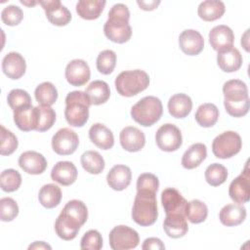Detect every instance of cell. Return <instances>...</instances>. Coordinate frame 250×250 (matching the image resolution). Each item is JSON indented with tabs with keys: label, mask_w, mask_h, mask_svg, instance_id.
Masks as SVG:
<instances>
[{
	"label": "cell",
	"mask_w": 250,
	"mask_h": 250,
	"mask_svg": "<svg viewBox=\"0 0 250 250\" xmlns=\"http://www.w3.org/2000/svg\"><path fill=\"white\" fill-rule=\"evenodd\" d=\"M88 218L87 206L78 199L68 201L62 208L55 222V230L63 240H72L76 237L80 227Z\"/></svg>",
	"instance_id": "1"
},
{
	"label": "cell",
	"mask_w": 250,
	"mask_h": 250,
	"mask_svg": "<svg viewBox=\"0 0 250 250\" xmlns=\"http://www.w3.org/2000/svg\"><path fill=\"white\" fill-rule=\"evenodd\" d=\"M224 104L227 112L233 117H242L249 111L250 101L246 84L239 79L227 81L223 86Z\"/></svg>",
	"instance_id": "2"
},
{
	"label": "cell",
	"mask_w": 250,
	"mask_h": 250,
	"mask_svg": "<svg viewBox=\"0 0 250 250\" xmlns=\"http://www.w3.org/2000/svg\"><path fill=\"white\" fill-rule=\"evenodd\" d=\"M157 217L156 192L146 189L137 190L132 208L134 222L142 227H148L156 222Z\"/></svg>",
	"instance_id": "3"
},
{
	"label": "cell",
	"mask_w": 250,
	"mask_h": 250,
	"mask_svg": "<svg viewBox=\"0 0 250 250\" xmlns=\"http://www.w3.org/2000/svg\"><path fill=\"white\" fill-rule=\"evenodd\" d=\"M91 103L85 92L72 91L65 98L64 117L67 123L73 127H82L89 118Z\"/></svg>",
	"instance_id": "4"
},
{
	"label": "cell",
	"mask_w": 250,
	"mask_h": 250,
	"mask_svg": "<svg viewBox=\"0 0 250 250\" xmlns=\"http://www.w3.org/2000/svg\"><path fill=\"white\" fill-rule=\"evenodd\" d=\"M148 84V74L141 69L122 71L117 75L114 81L118 94L123 97L136 96L146 90Z\"/></svg>",
	"instance_id": "5"
},
{
	"label": "cell",
	"mask_w": 250,
	"mask_h": 250,
	"mask_svg": "<svg viewBox=\"0 0 250 250\" xmlns=\"http://www.w3.org/2000/svg\"><path fill=\"white\" fill-rule=\"evenodd\" d=\"M163 113L161 101L153 96L141 99L131 108L132 118L139 124L148 127L156 123Z\"/></svg>",
	"instance_id": "6"
},
{
	"label": "cell",
	"mask_w": 250,
	"mask_h": 250,
	"mask_svg": "<svg viewBox=\"0 0 250 250\" xmlns=\"http://www.w3.org/2000/svg\"><path fill=\"white\" fill-rule=\"evenodd\" d=\"M242 147V141L238 133L226 131L217 136L212 143V151L218 158L227 159L237 154Z\"/></svg>",
	"instance_id": "7"
},
{
	"label": "cell",
	"mask_w": 250,
	"mask_h": 250,
	"mask_svg": "<svg viewBox=\"0 0 250 250\" xmlns=\"http://www.w3.org/2000/svg\"><path fill=\"white\" fill-rule=\"evenodd\" d=\"M104 35L112 42L122 44L127 42L132 35V28L129 19L108 15V19L104 25Z\"/></svg>",
	"instance_id": "8"
},
{
	"label": "cell",
	"mask_w": 250,
	"mask_h": 250,
	"mask_svg": "<svg viewBox=\"0 0 250 250\" xmlns=\"http://www.w3.org/2000/svg\"><path fill=\"white\" fill-rule=\"evenodd\" d=\"M109 245L113 250H128L139 245L138 232L127 226H116L109 232Z\"/></svg>",
	"instance_id": "9"
},
{
	"label": "cell",
	"mask_w": 250,
	"mask_h": 250,
	"mask_svg": "<svg viewBox=\"0 0 250 250\" xmlns=\"http://www.w3.org/2000/svg\"><path fill=\"white\" fill-rule=\"evenodd\" d=\"M157 146L163 151H175L182 146L183 138L180 129L171 123H166L158 128L155 134Z\"/></svg>",
	"instance_id": "10"
},
{
	"label": "cell",
	"mask_w": 250,
	"mask_h": 250,
	"mask_svg": "<svg viewBox=\"0 0 250 250\" xmlns=\"http://www.w3.org/2000/svg\"><path fill=\"white\" fill-rule=\"evenodd\" d=\"M78 145V135L69 128L60 129L52 138V148L59 155L72 154Z\"/></svg>",
	"instance_id": "11"
},
{
	"label": "cell",
	"mask_w": 250,
	"mask_h": 250,
	"mask_svg": "<svg viewBox=\"0 0 250 250\" xmlns=\"http://www.w3.org/2000/svg\"><path fill=\"white\" fill-rule=\"evenodd\" d=\"M45 11L48 21L54 25L63 26L71 21V13L60 0L38 1Z\"/></svg>",
	"instance_id": "12"
},
{
	"label": "cell",
	"mask_w": 250,
	"mask_h": 250,
	"mask_svg": "<svg viewBox=\"0 0 250 250\" xmlns=\"http://www.w3.org/2000/svg\"><path fill=\"white\" fill-rule=\"evenodd\" d=\"M229 197L238 204H243L249 201L250 197V175L248 169V163L243 172L237 176L229 185Z\"/></svg>",
	"instance_id": "13"
},
{
	"label": "cell",
	"mask_w": 250,
	"mask_h": 250,
	"mask_svg": "<svg viewBox=\"0 0 250 250\" xmlns=\"http://www.w3.org/2000/svg\"><path fill=\"white\" fill-rule=\"evenodd\" d=\"M233 31L228 25H216L209 32V43L211 47L218 53L230 50L233 47Z\"/></svg>",
	"instance_id": "14"
},
{
	"label": "cell",
	"mask_w": 250,
	"mask_h": 250,
	"mask_svg": "<svg viewBox=\"0 0 250 250\" xmlns=\"http://www.w3.org/2000/svg\"><path fill=\"white\" fill-rule=\"evenodd\" d=\"M65 78L72 86H82L86 84L91 76L88 63L83 60H72L65 67Z\"/></svg>",
	"instance_id": "15"
},
{
	"label": "cell",
	"mask_w": 250,
	"mask_h": 250,
	"mask_svg": "<svg viewBox=\"0 0 250 250\" xmlns=\"http://www.w3.org/2000/svg\"><path fill=\"white\" fill-rule=\"evenodd\" d=\"M179 46L188 56H196L204 48L202 35L194 29H186L179 36Z\"/></svg>",
	"instance_id": "16"
},
{
	"label": "cell",
	"mask_w": 250,
	"mask_h": 250,
	"mask_svg": "<svg viewBox=\"0 0 250 250\" xmlns=\"http://www.w3.org/2000/svg\"><path fill=\"white\" fill-rule=\"evenodd\" d=\"M19 165L27 174L39 175L46 170L47 160L41 153L34 150H27L20 155Z\"/></svg>",
	"instance_id": "17"
},
{
	"label": "cell",
	"mask_w": 250,
	"mask_h": 250,
	"mask_svg": "<svg viewBox=\"0 0 250 250\" xmlns=\"http://www.w3.org/2000/svg\"><path fill=\"white\" fill-rule=\"evenodd\" d=\"M161 203L166 215L176 213L185 215L188 201L179 190L173 188H167L161 193Z\"/></svg>",
	"instance_id": "18"
},
{
	"label": "cell",
	"mask_w": 250,
	"mask_h": 250,
	"mask_svg": "<svg viewBox=\"0 0 250 250\" xmlns=\"http://www.w3.org/2000/svg\"><path fill=\"white\" fill-rule=\"evenodd\" d=\"M119 140L121 146L130 152L140 151L146 144L145 134L140 129L133 126H128L122 129L119 135Z\"/></svg>",
	"instance_id": "19"
},
{
	"label": "cell",
	"mask_w": 250,
	"mask_h": 250,
	"mask_svg": "<svg viewBox=\"0 0 250 250\" xmlns=\"http://www.w3.org/2000/svg\"><path fill=\"white\" fill-rule=\"evenodd\" d=\"M26 69V63L23 57L17 52L8 53L2 60V70L10 79L21 78Z\"/></svg>",
	"instance_id": "20"
},
{
	"label": "cell",
	"mask_w": 250,
	"mask_h": 250,
	"mask_svg": "<svg viewBox=\"0 0 250 250\" xmlns=\"http://www.w3.org/2000/svg\"><path fill=\"white\" fill-rule=\"evenodd\" d=\"M132 172L131 169L122 164L113 166L106 175V182L108 186L114 190H123L131 183Z\"/></svg>",
	"instance_id": "21"
},
{
	"label": "cell",
	"mask_w": 250,
	"mask_h": 250,
	"mask_svg": "<svg viewBox=\"0 0 250 250\" xmlns=\"http://www.w3.org/2000/svg\"><path fill=\"white\" fill-rule=\"evenodd\" d=\"M77 169L70 161H59L51 171L53 181L62 186H70L77 179Z\"/></svg>",
	"instance_id": "22"
},
{
	"label": "cell",
	"mask_w": 250,
	"mask_h": 250,
	"mask_svg": "<svg viewBox=\"0 0 250 250\" xmlns=\"http://www.w3.org/2000/svg\"><path fill=\"white\" fill-rule=\"evenodd\" d=\"M14 121L17 127L24 132L36 130L37 111L32 104L14 110Z\"/></svg>",
	"instance_id": "23"
},
{
	"label": "cell",
	"mask_w": 250,
	"mask_h": 250,
	"mask_svg": "<svg viewBox=\"0 0 250 250\" xmlns=\"http://www.w3.org/2000/svg\"><path fill=\"white\" fill-rule=\"evenodd\" d=\"M165 233L172 238L183 237L188 230L187 218L184 214H168L163 222Z\"/></svg>",
	"instance_id": "24"
},
{
	"label": "cell",
	"mask_w": 250,
	"mask_h": 250,
	"mask_svg": "<svg viewBox=\"0 0 250 250\" xmlns=\"http://www.w3.org/2000/svg\"><path fill=\"white\" fill-rule=\"evenodd\" d=\"M246 208L242 204L232 203L225 205L219 214L221 223L227 227L240 225L246 218Z\"/></svg>",
	"instance_id": "25"
},
{
	"label": "cell",
	"mask_w": 250,
	"mask_h": 250,
	"mask_svg": "<svg viewBox=\"0 0 250 250\" xmlns=\"http://www.w3.org/2000/svg\"><path fill=\"white\" fill-rule=\"evenodd\" d=\"M89 138L93 144L102 149H109L114 145L112 132L102 123H95L89 129Z\"/></svg>",
	"instance_id": "26"
},
{
	"label": "cell",
	"mask_w": 250,
	"mask_h": 250,
	"mask_svg": "<svg viewBox=\"0 0 250 250\" xmlns=\"http://www.w3.org/2000/svg\"><path fill=\"white\" fill-rule=\"evenodd\" d=\"M192 108V101L189 96L179 93L173 95L168 101L169 113L175 118L187 117Z\"/></svg>",
	"instance_id": "27"
},
{
	"label": "cell",
	"mask_w": 250,
	"mask_h": 250,
	"mask_svg": "<svg viewBox=\"0 0 250 250\" xmlns=\"http://www.w3.org/2000/svg\"><path fill=\"white\" fill-rule=\"evenodd\" d=\"M207 156L206 146L202 143L191 145L184 153L182 157V165L186 169H194Z\"/></svg>",
	"instance_id": "28"
},
{
	"label": "cell",
	"mask_w": 250,
	"mask_h": 250,
	"mask_svg": "<svg viewBox=\"0 0 250 250\" xmlns=\"http://www.w3.org/2000/svg\"><path fill=\"white\" fill-rule=\"evenodd\" d=\"M217 62L223 71L234 72L242 65V56L236 48L232 47L229 51L218 53Z\"/></svg>",
	"instance_id": "29"
},
{
	"label": "cell",
	"mask_w": 250,
	"mask_h": 250,
	"mask_svg": "<svg viewBox=\"0 0 250 250\" xmlns=\"http://www.w3.org/2000/svg\"><path fill=\"white\" fill-rule=\"evenodd\" d=\"M85 94L91 104L99 105L104 104L109 99L110 90L106 82L103 80H95L87 86Z\"/></svg>",
	"instance_id": "30"
},
{
	"label": "cell",
	"mask_w": 250,
	"mask_h": 250,
	"mask_svg": "<svg viewBox=\"0 0 250 250\" xmlns=\"http://www.w3.org/2000/svg\"><path fill=\"white\" fill-rule=\"evenodd\" d=\"M105 3L104 0H80L76 4V12L84 20H96L104 11Z\"/></svg>",
	"instance_id": "31"
},
{
	"label": "cell",
	"mask_w": 250,
	"mask_h": 250,
	"mask_svg": "<svg viewBox=\"0 0 250 250\" xmlns=\"http://www.w3.org/2000/svg\"><path fill=\"white\" fill-rule=\"evenodd\" d=\"M224 2L219 0H206L199 4L197 13L200 19L205 21H213L220 19L225 13Z\"/></svg>",
	"instance_id": "32"
},
{
	"label": "cell",
	"mask_w": 250,
	"mask_h": 250,
	"mask_svg": "<svg viewBox=\"0 0 250 250\" xmlns=\"http://www.w3.org/2000/svg\"><path fill=\"white\" fill-rule=\"evenodd\" d=\"M194 117L201 127L209 128L215 125L218 121L219 109L214 104L205 103L198 106Z\"/></svg>",
	"instance_id": "33"
},
{
	"label": "cell",
	"mask_w": 250,
	"mask_h": 250,
	"mask_svg": "<svg viewBox=\"0 0 250 250\" xmlns=\"http://www.w3.org/2000/svg\"><path fill=\"white\" fill-rule=\"evenodd\" d=\"M38 199L45 208L51 209L58 206L62 199L61 188L55 184L44 185L39 190Z\"/></svg>",
	"instance_id": "34"
},
{
	"label": "cell",
	"mask_w": 250,
	"mask_h": 250,
	"mask_svg": "<svg viewBox=\"0 0 250 250\" xmlns=\"http://www.w3.org/2000/svg\"><path fill=\"white\" fill-rule=\"evenodd\" d=\"M80 161L83 169L90 174L98 175L104 169V160L103 156L95 150L85 151L81 155Z\"/></svg>",
	"instance_id": "35"
},
{
	"label": "cell",
	"mask_w": 250,
	"mask_h": 250,
	"mask_svg": "<svg viewBox=\"0 0 250 250\" xmlns=\"http://www.w3.org/2000/svg\"><path fill=\"white\" fill-rule=\"evenodd\" d=\"M34 96L38 104L41 105L51 106L58 99V91L53 83L43 82L36 87Z\"/></svg>",
	"instance_id": "36"
},
{
	"label": "cell",
	"mask_w": 250,
	"mask_h": 250,
	"mask_svg": "<svg viewBox=\"0 0 250 250\" xmlns=\"http://www.w3.org/2000/svg\"><path fill=\"white\" fill-rule=\"evenodd\" d=\"M186 218L192 224H199L206 220L208 208L206 204L198 199H193L187 203Z\"/></svg>",
	"instance_id": "37"
},
{
	"label": "cell",
	"mask_w": 250,
	"mask_h": 250,
	"mask_svg": "<svg viewBox=\"0 0 250 250\" xmlns=\"http://www.w3.org/2000/svg\"><path fill=\"white\" fill-rule=\"evenodd\" d=\"M37 111V126L36 131L45 132L52 128L56 121L55 110L48 105H38L36 106Z\"/></svg>",
	"instance_id": "38"
},
{
	"label": "cell",
	"mask_w": 250,
	"mask_h": 250,
	"mask_svg": "<svg viewBox=\"0 0 250 250\" xmlns=\"http://www.w3.org/2000/svg\"><path fill=\"white\" fill-rule=\"evenodd\" d=\"M227 178L228 170L220 163H213L205 170V180L212 187H218L224 184Z\"/></svg>",
	"instance_id": "39"
},
{
	"label": "cell",
	"mask_w": 250,
	"mask_h": 250,
	"mask_svg": "<svg viewBox=\"0 0 250 250\" xmlns=\"http://www.w3.org/2000/svg\"><path fill=\"white\" fill-rule=\"evenodd\" d=\"M21 184V174L14 169H6L1 173L0 185L3 191L13 192L17 190Z\"/></svg>",
	"instance_id": "40"
},
{
	"label": "cell",
	"mask_w": 250,
	"mask_h": 250,
	"mask_svg": "<svg viewBox=\"0 0 250 250\" xmlns=\"http://www.w3.org/2000/svg\"><path fill=\"white\" fill-rule=\"evenodd\" d=\"M97 69L103 74H109L116 64V54L112 50L102 51L97 58Z\"/></svg>",
	"instance_id": "41"
},
{
	"label": "cell",
	"mask_w": 250,
	"mask_h": 250,
	"mask_svg": "<svg viewBox=\"0 0 250 250\" xmlns=\"http://www.w3.org/2000/svg\"><path fill=\"white\" fill-rule=\"evenodd\" d=\"M7 102L10 107L14 110L32 104L29 94L22 89H13L9 92Z\"/></svg>",
	"instance_id": "42"
},
{
	"label": "cell",
	"mask_w": 250,
	"mask_h": 250,
	"mask_svg": "<svg viewBox=\"0 0 250 250\" xmlns=\"http://www.w3.org/2000/svg\"><path fill=\"white\" fill-rule=\"evenodd\" d=\"M18 139L17 137L3 125H1V146L0 153L1 155H10L18 147Z\"/></svg>",
	"instance_id": "43"
},
{
	"label": "cell",
	"mask_w": 250,
	"mask_h": 250,
	"mask_svg": "<svg viewBox=\"0 0 250 250\" xmlns=\"http://www.w3.org/2000/svg\"><path fill=\"white\" fill-rule=\"evenodd\" d=\"M0 218L3 222L13 221L19 214V206L11 197H3L0 199Z\"/></svg>",
	"instance_id": "44"
},
{
	"label": "cell",
	"mask_w": 250,
	"mask_h": 250,
	"mask_svg": "<svg viewBox=\"0 0 250 250\" xmlns=\"http://www.w3.org/2000/svg\"><path fill=\"white\" fill-rule=\"evenodd\" d=\"M23 19V13L19 6L9 5L1 12L2 21L10 26L18 25Z\"/></svg>",
	"instance_id": "45"
},
{
	"label": "cell",
	"mask_w": 250,
	"mask_h": 250,
	"mask_svg": "<svg viewBox=\"0 0 250 250\" xmlns=\"http://www.w3.org/2000/svg\"><path fill=\"white\" fill-rule=\"evenodd\" d=\"M81 249L100 250L103 247V237L96 229H90L84 233L80 242Z\"/></svg>",
	"instance_id": "46"
},
{
	"label": "cell",
	"mask_w": 250,
	"mask_h": 250,
	"mask_svg": "<svg viewBox=\"0 0 250 250\" xmlns=\"http://www.w3.org/2000/svg\"><path fill=\"white\" fill-rule=\"evenodd\" d=\"M159 187L158 178L151 173H143L137 180V190L146 189L157 192Z\"/></svg>",
	"instance_id": "47"
},
{
	"label": "cell",
	"mask_w": 250,
	"mask_h": 250,
	"mask_svg": "<svg viewBox=\"0 0 250 250\" xmlns=\"http://www.w3.org/2000/svg\"><path fill=\"white\" fill-rule=\"evenodd\" d=\"M142 248L144 250H149V249H156V250H163L165 249V246L163 242L156 237H148L146 238Z\"/></svg>",
	"instance_id": "48"
},
{
	"label": "cell",
	"mask_w": 250,
	"mask_h": 250,
	"mask_svg": "<svg viewBox=\"0 0 250 250\" xmlns=\"http://www.w3.org/2000/svg\"><path fill=\"white\" fill-rule=\"evenodd\" d=\"M137 4L140 6L141 9H143L145 11H151V10H154L160 4V1H155V0H152V1L141 0L140 1V0H138Z\"/></svg>",
	"instance_id": "49"
},
{
	"label": "cell",
	"mask_w": 250,
	"mask_h": 250,
	"mask_svg": "<svg viewBox=\"0 0 250 250\" xmlns=\"http://www.w3.org/2000/svg\"><path fill=\"white\" fill-rule=\"evenodd\" d=\"M28 249L29 250H31V249H49V250H51L52 247L49 244L45 243L44 241H35L33 244H30L28 246Z\"/></svg>",
	"instance_id": "50"
},
{
	"label": "cell",
	"mask_w": 250,
	"mask_h": 250,
	"mask_svg": "<svg viewBox=\"0 0 250 250\" xmlns=\"http://www.w3.org/2000/svg\"><path fill=\"white\" fill-rule=\"evenodd\" d=\"M248 33H249V29H247L245 31V33L243 34V36L241 37V45L243 46V48L247 52H249V48H248Z\"/></svg>",
	"instance_id": "51"
},
{
	"label": "cell",
	"mask_w": 250,
	"mask_h": 250,
	"mask_svg": "<svg viewBox=\"0 0 250 250\" xmlns=\"http://www.w3.org/2000/svg\"><path fill=\"white\" fill-rule=\"evenodd\" d=\"M21 4H23V5H27V6H33V5H35V4H37L38 2H32V3H29V2H25V1H21Z\"/></svg>",
	"instance_id": "52"
}]
</instances>
